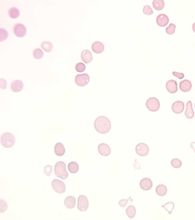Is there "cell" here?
<instances>
[{"instance_id":"b9f144b4","label":"cell","mask_w":195,"mask_h":220,"mask_svg":"<svg viewBox=\"0 0 195 220\" xmlns=\"http://www.w3.org/2000/svg\"></svg>"},{"instance_id":"e0dca14e","label":"cell","mask_w":195,"mask_h":220,"mask_svg":"<svg viewBox=\"0 0 195 220\" xmlns=\"http://www.w3.org/2000/svg\"><path fill=\"white\" fill-rule=\"evenodd\" d=\"M92 49L93 51L97 54L102 53L105 49L103 43L100 42H95L92 44Z\"/></svg>"},{"instance_id":"e575fe53","label":"cell","mask_w":195,"mask_h":220,"mask_svg":"<svg viewBox=\"0 0 195 220\" xmlns=\"http://www.w3.org/2000/svg\"><path fill=\"white\" fill-rule=\"evenodd\" d=\"M143 11L144 13L146 15H151L153 13V11L152 8L149 5H146L144 7Z\"/></svg>"},{"instance_id":"d590c367","label":"cell","mask_w":195,"mask_h":220,"mask_svg":"<svg viewBox=\"0 0 195 220\" xmlns=\"http://www.w3.org/2000/svg\"><path fill=\"white\" fill-rule=\"evenodd\" d=\"M52 167L50 165H47L44 168V173L47 177L50 176L52 173Z\"/></svg>"},{"instance_id":"d4e9b609","label":"cell","mask_w":195,"mask_h":220,"mask_svg":"<svg viewBox=\"0 0 195 220\" xmlns=\"http://www.w3.org/2000/svg\"><path fill=\"white\" fill-rule=\"evenodd\" d=\"M153 5L154 8L157 11H161L163 9L165 6L164 0H154Z\"/></svg>"},{"instance_id":"d6986e66","label":"cell","mask_w":195,"mask_h":220,"mask_svg":"<svg viewBox=\"0 0 195 220\" xmlns=\"http://www.w3.org/2000/svg\"><path fill=\"white\" fill-rule=\"evenodd\" d=\"M192 87V84L191 81L188 80H184L179 83L180 89L183 92L189 91Z\"/></svg>"},{"instance_id":"8fae6325","label":"cell","mask_w":195,"mask_h":220,"mask_svg":"<svg viewBox=\"0 0 195 220\" xmlns=\"http://www.w3.org/2000/svg\"><path fill=\"white\" fill-rule=\"evenodd\" d=\"M98 151L99 153L103 156H107L111 153L110 147L105 143H101L98 146Z\"/></svg>"},{"instance_id":"277c9868","label":"cell","mask_w":195,"mask_h":220,"mask_svg":"<svg viewBox=\"0 0 195 220\" xmlns=\"http://www.w3.org/2000/svg\"><path fill=\"white\" fill-rule=\"evenodd\" d=\"M146 106L150 111L156 112L160 108V102L156 98L151 97L147 100Z\"/></svg>"},{"instance_id":"5bb4252c","label":"cell","mask_w":195,"mask_h":220,"mask_svg":"<svg viewBox=\"0 0 195 220\" xmlns=\"http://www.w3.org/2000/svg\"><path fill=\"white\" fill-rule=\"evenodd\" d=\"M153 186V182L149 178H143L140 181V187L143 190H149L151 189Z\"/></svg>"},{"instance_id":"603a6c76","label":"cell","mask_w":195,"mask_h":220,"mask_svg":"<svg viewBox=\"0 0 195 220\" xmlns=\"http://www.w3.org/2000/svg\"><path fill=\"white\" fill-rule=\"evenodd\" d=\"M68 169L70 173L76 174L78 173L79 170V165L76 162H70L68 165Z\"/></svg>"},{"instance_id":"cb8c5ba5","label":"cell","mask_w":195,"mask_h":220,"mask_svg":"<svg viewBox=\"0 0 195 220\" xmlns=\"http://www.w3.org/2000/svg\"><path fill=\"white\" fill-rule=\"evenodd\" d=\"M156 193L160 197L166 195L167 192V188L166 186L162 184L157 186L155 189Z\"/></svg>"},{"instance_id":"f546056e","label":"cell","mask_w":195,"mask_h":220,"mask_svg":"<svg viewBox=\"0 0 195 220\" xmlns=\"http://www.w3.org/2000/svg\"><path fill=\"white\" fill-rule=\"evenodd\" d=\"M8 34L7 31L5 29L1 28H0V42H4L8 38Z\"/></svg>"},{"instance_id":"9c48e42d","label":"cell","mask_w":195,"mask_h":220,"mask_svg":"<svg viewBox=\"0 0 195 220\" xmlns=\"http://www.w3.org/2000/svg\"><path fill=\"white\" fill-rule=\"evenodd\" d=\"M136 152L140 156H145L149 153V147L145 143H141L137 145L136 148Z\"/></svg>"},{"instance_id":"ac0fdd59","label":"cell","mask_w":195,"mask_h":220,"mask_svg":"<svg viewBox=\"0 0 195 220\" xmlns=\"http://www.w3.org/2000/svg\"><path fill=\"white\" fill-rule=\"evenodd\" d=\"M185 115L187 119H191L193 118L194 115V112L193 108L192 103L189 100L186 104V109L185 112Z\"/></svg>"},{"instance_id":"9a60e30c","label":"cell","mask_w":195,"mask_h":220,"mask_svg":"<svg viewBox=\"0 0 195 220\" xmlns=\"http://www.w3.org/2000/svg\"><path fill=\"white\" fill-rule=\"evenodd\" d=\"M169 19L167 15L161 13L158 15L156 18V22L157 25L162 27H165L169 23Z\"/></svg>"},{"instance_id":"83f0119b","label":"cell","mask_w":195,"mask_h":220,"mask_svg":"<svg viewBox=\"0 0 195 220\" xmlns=\"http://www.w3.org/2000/svg\"><path fill=\"white\" fill-rule=\"evenodd\" d=\"M32 55L36 59H40L44 57V53L41 49L35 48L32 52Z\"/></svg>"},{"instance_id":"d6a6232c","label":"cell","mask_w":195,"mask_h":220,"mask_svg":"<svg viewBox=\"0 0 195 220\" xmlns=\"http://www.w3.org/2000/svg\"><path fill=\"white\" fill-rule=\"evenodd\" d=\"M176 28V25L174 23H171L169 26L166 28V32L169 35H172L175 32Z\"/></svg>"},{"instance_id":"f1b7e54d","label":"cell","mask_w":195,"mask_h":220,"mask_svg":"<svg viewBox=\"0 0 195 220\" xmlns=\"http://www.w3.org/2000/svg\"><path fill=\"white\" fill-rule=\"evenodd\" d=\"M162 207L165 209L169 214L171 215L174 209V204L172 202H169L162 205Z\"/></svg>"},{"instance_id":"4316f807","label":"cell","mask_w":195,"mask_h":220,"mask_svg":"<svg viewBox=\"0 0 195 220\" xmlns=\"http://www.w3.org/2000/svg\"><path fill=\"white\" fill-rule=\"evenodd\" d=\"M41 47L45 52H50L53 48L52 43L49 42H44L41 44Z\"/></svg>"},{"instance_id":"5b68a950","label":"cell","mask_w":195,"mask_h":220,"mask_svg":"<svg viewBox=\"0 0 195 220\" xmlns=\"http://www.w3.org/2000/svg\"><path fill=\"white\" fill-rule=\"evenodd\" d=\"M13 32L16 37L22 38L25 37L27 33L26 27L21 23H17L13 26Z\"/></svg>"},{"instance_id":"8992f818","label":"cell","mask_w":195,"mask_h":220,"mask_svg":"<svg viewBox=\"0 0 195 220\" xmlns=\"http://www.w3.org/2000/svg\"><path fill=\"white\" fill-rule=\"evenodd\" d=\"M52 186L53 190L58 193H63L66 190L65 184L58 179H55L52 181Z\"/></svg>"},{"instance_id":"52a82bcc","label":"cell","mask_w":195,"mask_h":220,"mask_svg":"<svg viewBox=\"0 0 195 220\" xmlns=\"http://www.w3.org/2000/svg\"><path fill=\"white\" fill-rule=\"evenodd\" d=\"M90 77L87 73L77 75L75 78L76 84L79 86H85L88 84L90 81Z\"/></svg>"},{"instance_id":"3957f363","label":"cell","mask_w":195,"mask_h":220,"mask_svg":"<svg viewBox=\"0 0 195 220\" xmlns=\"http://www.w3.org/2000/svg\"><path fill=\"white\" fill-rule=\"evenodd\" d=\"M1 141L2 145L5 148H11L16 142L15 136L11 133H4L2 134Z\"/></svg>"},{"instance_id":"74e56055","label":"cell","mask_w":195,"mask_h":220,"mask_svg":"<svg viewBox=\"0 0 195 220\" xmlns=\"http://www.w3.org/2000/svg\"><path fill=\"white\" fill-rule=\"evenodd\" d=\"M131 198V197H130L127 199H121L119 202V205L122 207H125L128 202H129V199Z\"/></svg>"},{"instance_id":"4fadbf2b","label":"cell","mask_w":195,"mask_h":220,"mask_svg":"<svg viewBox=\"0 0 195 220\" xmlns=\"http://www.w3.org/2000/svg\"><path fill=\"white\" fill-rule=\"evenodd\" d=\"M166 87L169 93L174 94L178 91V85L177 82L174 80H170L167 82Z\"/></svg>"},{"instance_id":"1f68e13d","label":"cell","mask_w":195,"mask_h":220,"mask_svg":"<svg viewBox=\"0 0 195 220\" xmlns=\"http://www.w3.org/2000/svg\"><path fill=\"white\" fill-rule=\"evenodd\" d=\"M171 165L174 168L178 169L180 168L182 165V162L180 159L177 158L173 159L171 162Z\"/></svg>"},{"instance_id":"ffe728a7","label":"cell","mask_w":195,"mask_h":220,"mask_svg":"<svg viewBox=\"0 0 195 220\" xmlns=\"http://www.w3.org/2000/svg\"><path fill=\"white\" fill-rule=\"evenodd\" d=\"M76 198L73 196H69L66 197L64 201V205L69 209L74 208L76 206Z\"/></svg>"},{"instance_id":"ab89813d","label":"cell","mask_w":195,"mask_h":220,"mask_svg":"<svg viewBox=\"0 0 195 220\" xmlns=\"http://www.w3.org/2000/svg\"><path fill=\"white\" fill-rule=\"evenodd\" d=\"M190 146L192 149H193L194 151L195 154V142H192L191 143Z\"/></svg>"},{"instance_id":"44dd1931","label":"cell","mask_w":195,"mask_h":220,"mask_svg":"<svg viewBox=\"0 0 195 220\" xmlns=\"http://www.w3.org/2000/svg\"><path fill=\"white\" fill-rule=\"evenodd\" d=\"M65 148L62 143H58L55 146V153L58 156H63L65 153Z\"/></svg>"},{"instance_id":"f35d334b","label":"cell","mask_w":195,"mask_h":220,"mask_svg":"<svg viewBox=\"0 0 195 220\" xmlns=\"http://www.w3.org/2000/svg\"><path fill=\"white\" fill-rule=\"evenodd\" d=\"M172 74L175 77L178 78L179 79H182L184 78V75L183 73H179L177 71H173Z\"/></svg>"},{"instance_id":"2e32d148","label":"cell","mask_w":195,"mask_h":220,"mask_svg":"<svg viewBox=\"0 0 195 220\" xmlns=\"http://www.w3.org/2000/svg\"><path fill=\"white\" fill-rule=\"evenodd\" d=\"M81 58L82 60L86 64L91 62L93 59L92 52L87 49H85L82 52Z\"/></svg>"},{"instance_id":"8d00e7d4","label":"cell","mask_w":195,"mask_h":220,"mask_svg":"<svg viewBox=\"0 0 195 220\" xmlns=\"http://www.w3.org/2000/svg\"><path fill=\"white\" fill-rule=\"evenodd\" d=\"M0 87L2 89L6 90L7 87V83L6 80L3 78L0 79Z\"/></svg>"},{"instance_id":"484cf974","label":"cell","mask_w":195,"mask_h":220,"mask_svg":"<svg viewBox=\"0 0 195 220\" xmlns=\"http://www.w3.org/2000/svg\"><path fill=\"white\" fill-rule=\"evenodd\" d=\"M126 213L127 216L130 218L132 219L135 217L136 214V207L133 205H130L128 206L126 210Z\"/></svg>"},{"instance_id":"7a4b0ae2","label":"cell","mask_w":195,"mask_h":220,"mask_svg":"<svg viewBox=\"0 0 195 220\" xmlns=\"http://www.w3.org/2000/svg\"><path fill=\"white\" fill-rule=\"evenodd\" d=\"M55 173L59 178L65 180L69 176V174L66 169V164L63 161L56 163L54 167Z\"/></svg>"},{"instance_id":"836d02e7","label":"cell","mask_w":195,"mask_h":220,"mask_svg":"<svg viewBox=\"0 0 195 220\" xmlns=\"http://www.w3.org/2000/svg\"><path fill=\"white\" fill-rule=\"evenodd\" d=\"M75 69L78 72H83L86 69V66L83 63L79 62L76 64V66H75Z\"/></svg>"},{"instance_id":"6da1fadb","label":"cell","mask_w":195,"mask_h":220,"mask_svg":"<svg viewBox=\"0 0 195 220\" xmlns=\"http://www.w3.org/2000/svg\"><path fill=\"white\" fill-rule=\"evenodd\" d=\"M96 130L101 134L108 133L112 128V124L109 119L105 116H101L97 117L94 122Z\"/></svg>"},{"instance_id":"7402d4cb","label":"cell","mask_w":195,"mask_h":220,"mask_svg":"<svg viewBox=\"0 0 195 220\" xmlns=\"http://www.w3.org/2000/svg\"><path fill=\"white\" fill-rule=\"evenodd\" d=\"M8 15L10 18L15 19L20 16V12L18 8L15 7H12L8 10Z\"/></svg>"},{"instance_id":"4dcf8cb0","label":"cell","mask_w":195,"mask_h":220,"mask_svg":"<svg viewBox=\"0 0 195 220\" xmlns=\"http://www.w3.org/2000/svg\"><path fill=\"white\" fill-rule=\"evenodd\" d=\"M8 209L7 203L5 199L1 198L0 200V212L3 213L7 210Z\"/></svg>"},{"instance_id":"ba28073f","label":"cell","mask_w":195,"mask_h":220,"mask_svg":"<svg viewBox=\"0 0 195 220\" xmlns=\"http://www.w3.org/2000/svg\"><path fill=\"white\" fill-rule=\"evenodd\" d=\"M89 202L86 196L80 195L78 198V208L80 211L84 212L88 209Z\"/></svg>"},{"instance_id":"60d3db41","label":"cell","mask_w":195,"mask_h":220,"mask_svg":"<svg viewBox=\"0 0 195 220\" xmlns=\"http://www.w3.org/2000/svg\"><path fill=\"white\" fill-rule=\"evenodd\" d=\"M192 28L193 30L194 31V32L195 33V22L193 24Z\"/></svg>"},{"instance_id":"7c38bea8","label":"cell","mask_w":195,"mask_h":220,"mask_svg":"<svg viewBox=\"0 0 195 220\" xmlns=\"http://www.w3.org/2000/svg\"><path fill=\"white\" fill-rule=\"evenodd\" d=\"M172 110L174 113L179 114L183 111L184 109V104L183 102L178 100L174 102L172 105Z\"/></svg>"},{"instance_id":"30bf717a","label":"cell","mask_w":195,"mask_h":220,"mask_svg":"<svg viewBox=\"0 0 195 220\" xmlns=\"http://www.w3.org/2000/svg\"><path fill=\"white\" fill-rule=\"evenodd\" d=\"M23 83L20 80H14L11 83V90L14 93H19L23 90Z\"/></svg>"}]
</instances>
